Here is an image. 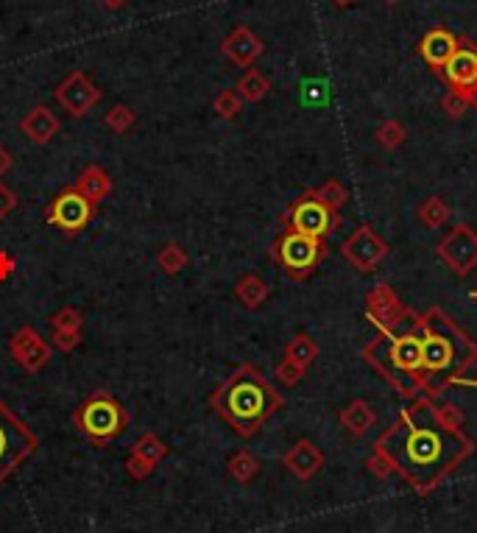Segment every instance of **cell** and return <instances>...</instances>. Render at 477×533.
Masks as SVG:
<instances>
[{"instance_id":"obj_1","label":"cell","mask_w":477,"mask_h":533,"mask_svg":"<svg viewBox=\"0 0 477 533\" xmlns=\"http://www.w3.org/2000/svg\"><path fill=\"white\" fill-rule=\"evenodd\" d=\"M374 450L389 455L394 472L419 494H430L455 467L464 464L472 441L464 430H447L435 419L433 399L413 397L394 425L377 438Z\"/></svg>"},{"instance_id":"obj_2","label":"cell","mask_w":477,"mask_h":533,"mask_svg":"<svg viewBox=\"0 0 477 533\" xmlns=\"http://www.w3.org/2000/svg\"><path fill=\"white\" fill-rule=\"evenodd\" d=\"M363 358L369 360L402 397L435 399L438 391L433 389L427 375H425L419 321H416V316H411V310L399 324H394L389 329H380L377 338L363 349Z\"/></svg>"},{"instance_id":"obj_3","label":"cell","mask_w":477,"mask_h":533,"mask_svg":"<svg viewBox=\"0 0 477 533\" xmlns=\"http://www.w3.org/2000/svg\"><path fill=\"white\" fill-rule=\"evenodd\" d=\"M207 406L241 438H251L282 408V397L257 366L243 363L207 397Z\"/></svg>"},{"instance_id":"obj_4","label":"cell","mask_w":477,"mask_h":533,"mask_svg":"<svg viewBox=\"0 0 477 533\" xmlns=\"http://www.w3.org/2000/svg\"><path fill=\"white\" fill-rule=\"evenodd\" d=\"M416 321L421 336V363H425V375L430 385L433 380H438L442 385L458 382L477 360V344L438 307L427 310Z\"/></svg>"},{"instance_id":"obj_5","label":"cell","mask_w":477,"mask_h":533,"mask_svg":"<svg viewBox=\"0 0 477 533\" xmlns=\"http://www.w3.org/2000/svg\"><path fill=\"white\" fill-rule=\"evenodd\" d=\"M73 425H76V430L89 444L104 450L128 430L132 416H128V411L123 408V402L118 397H112L109 391H96L76 408Z\"/></svg>"},{"instance_id":"obj_6","label":"cell","mask_w":477,"mask_h":533,"mask_svg":"<svg viewBox=\"0 0 477 533\" xmlns=\"http://www.w3.org/2000/svg\"><path fill=\"white\" fill-rule=\"evenodd\" d=\"M40 447V438L17 416L4 399H0V486L23 469V464Z\"/></svg>"},{"instance_id":"obj_7","label":"cell","mask_w":477,"mask_h":533,"mask_svg":"<svg viewBox=\"0 0 477 533\" xmlns=\"http://www.w3.org/2000/svg\"><path fill=\"white\" fill-rule=\"evenodd\" d=\"M273 257L280 260V266L285 268V274L290 280H307L310 274L316 271V266L324 257V243L316 241V237H307L288 229L277 246H273Z\"/></svg>"},{"instance_id":"obj_8","label":"cell","mask_w":477,"mask_h":533,"mask_svg":"<svg viewBox=\"0 0 477 533\" xmlns=\"http://www.w3.org/2000/svg\"><path fill=\"white\" fill-rule=\"evenodd\" d=\"M285 220H288V229L299 232V235H307V237H316V241H324V237L329 232H335L338 224H341L338 212L329 210L324 201L316 196V190H310L302 198L293 201V207L288 210Z\"/></svg>"},{"instance_id":"obj_9","label":"cell","mask_w":477,"mask_h":533,"mask_svg":"<svg viewBox=\"0 0 477 533\" xmlns=\"http://www.w3.org/2000/svg\"><path fill=\"white\" fill-rule=\"evenodd\" d=\"M93 218H96V205H93V201H87L81 193H76L73 188H67L65 193H59L48 205V210H45V220H48V224L62 229V232H67V235L81 232Z\"/></svg>"},{"instance_id":"obj_10","label":"cell","mask_w":477,"mask_h":533,"mask_svg":"<svg viewBox=\"0 0 477 533\" xmlns=\"http://www.w3.org/2000/svg\"><path fill=\"white\" fill-rule=\"evenodd\" d=\"M53 96H57V104L65 109L70 118L89 115V109H96L101 104V98H104L98 84L89 79L84 70H73L70 76H65L62 84L53 89Z\"/></svg>"},{"instance_id":"obj_11","label":"cell","mask_w":477,"mask_h":533,"mask_svg":"<svg viewBox=\"0 0 477 533\" xmlns=\"http://www.w3.org/2000/svg\"><path fill=\"white\" fill-rule=\"evenodd\" d=\"M438 257L458 277H469L477 268V232L466 224L452 227L438 243Z\"/></svg>"},{"instance_id":"obj_12","label":"cell","mask_w":477,"mask_h":533,"mask_svg":"<svg viewBox=\"0 0 477 533\" xmlns=\"http://www.w3.org/2000/svg\"><path fill=\"white\" fill-rule=\"evenodd\" d=\"M442 70L452 93L464 96L469 106H477V45L461 40Z\"/></svg>"},{"instance_id":"obj_13","label":"cell","mask_w":477,"mask_h":533,"mask_svg":"<svg viewBox=\"0 0 477 533\" xmlns=\"http://www.w3.org/2000/svg\"><path fill=\"white\" fill-rule=\"evenodd\" d=\"M9 355L23 372L40 375L45 366L50 363L53 349L31 324H23L20 329H14V336L9 338Z\"/></svg>"},{"instance_id":"obj_14","label":"cell","mask_w":477,"mask_h":533,"mask_svg":"<svg viewBox=\"0 0 477 533\" xmlns=\"http://www.w3.org/2000/svg\"><path fill=\"white\" fill-rule=\"evenodd\" d=\"M341 254L352 268L365 274V271H374L382 263V257L389 254V246H385V241L369 224H363L341 243Z\"/></svg>"},{"instance_id":"obj_15","label":"cell","mask_w":477,"mask_h":533,"mask_svg":"<svg viewBox=\"0 0 477 533\" xmlns=\"http://www.w3.org/2000/svg\"><path fill=\"white\" fill-rule=\"evenodd\" d=\"M165 458H168V444H165L157 433H142L126 458V475L132 477V481H145V477L154 475V469Z\"/></svg>"},{"instance_id":"obj_16","label":"cell","mask_w":477,"mask_h":533,"mask_svg":"<svg viewBox=\"0 0 477 533\" xmlns=\"http://www.w3.org/2000/svg\"><path fill=\"white\" fill-rule=\"evenodd\" d=\"M408 316V307L399 302V297L394 293L391 285H377L369 299H365V319L372 324H377L380 329H389L394 324H399Z\"/></svg>"},{"instance_id":"obj_17","label":"cell","mask_w":477,"mask_h":533,"mask_svg":"<svg viewBox=\"0 0 477 533\" xmlns=\"http://www.w3.org/2000/svg\"><path fill=\"white\" fill-rule=\"evenodd\" d=\"M263 40L257 36L249 26H237L229 31V36L221 42V53L237 67H251L257 59L263 57Z\"/></svg>"},{"instance_id":"obj_18","label":"cell","mask_w":477,"mask_h":533,"mask_svg":"<svg viewBox=\"0 0 477 533\" xmlns=\"http://www.w3.org/2000/svg\"><path fill=\"white\" fill-rule=\"evenodd\" d=\"M282 464L293 477H299V481H313V477L324 469V452L316 447V441L299 438L296 444L285 452Z\"/></svg>"},{"instance_id":"obj_19","label":"cell","mask_w":477,"mask_h":533,"mask_svg":"<svg viewBox=\"0 0 477 533\" xmlns=\"http://www.w3.org/2000/svg\"><path fill=\"white\" fill-rule=\"evenodd\" d=\"M458 36L450 31V28H430L425 36H421V42H419V53H421V59H425L433 70H442L447 62H450V57L458 50Z\"/></svg>"},{"instance_id":"obj_20","label":"cell","mask_w":477,"mask_h":533,"mask_svg":"<svg viewBox=\"0 0 477 533\" xmlns=\"http://www.w3.org/2000/svg\"><path fill=\"white\" fill-rule=\"evenodd\" d=\"M59 128H62L59 118L53 115L48 106H34V109H28V112L23 115V120H20V132H23L31 143H36V145L50 143L53 137L59 135Z\"/></svg>"},{"instance_id":"obj_21","label":"cell","mask_w":477,"mask_h":533,"mask_svg":"<svg viewBox=\"0 0 477 533\" xmlns=\"http://www.w3.org/2000/svg\"><path fill=\"white\" fill-rule=\"evenodd\" d=\"M73 190L81 193L87 201H93V205H98V201H104L109 193H112V176H109L101 165H89V168H84L79 174Z\"/></svg>"},{"instance_id":"obj_22","label":"cell","mask_w":477,"mask_h":533,"mask_svg":"<svg viewBox=\"0 0 477 533\" xmlns=\"http://www.w3.org/2000/svg\"><path fill=\"white\" fill-rule=\"evenodd\" d=\"M341 425L346 433H352L355 438L365 436L377 425V413L365 399H352L350 406L341 411Z\"/></svg>"},{"instance_id":"obj_23","label":"cell","mask_w":477,"mask_h":533,"mask_svg":"<svg viewBox=\"0 0 477 533\" xmlns=\"http://www.w3.org/2000/svg\"><path fill=\"white\" fill-rule=\"evenodd\" d=\"M268 89H271V81L257 67H249L235 84V93L241 96L243 104H260L268 96Z\"/></svg>"},{"instance_id":"obj_24","label":"cell","mask_w":477,"mask_h":533,"mask_svg":"<svg viewBox=\"0 0 477 533\" xmlns=\"http://www.w3.org/2000/svg\"><path fill=\"white\" fill-rule=\"evenodd\" d=\"M235 297L241 299L243 307L257 310V307H263L268 299V285L263 282V277H257V274H246V277L235 285Z\"/></svg>"},{"instance_id":"obj_25","label":"cell","mask_w":477,"mask_h":533,"mask_svg":"<svg viewBox=\"0 0 477 533\" xmlns=\"http://www.w3.org/2000/svg\"><path fill=\"white\" fill-rule=\"evenodd\" d=\"M227 472L232 481L237 483H251L257 475H260V461L249 452V450H237L229 461H227Z\"/></svg>"},{"instance_id":"obj_26","label":"cell","mask_w":477,"mask_h":533,"mask_svg":"<svg viewBox=\"0 0 477 533\" xmlns=\"http://www.w3.org/2000/svg\"><path fill=\"white\" fill-rule=\"evenodd\" d=\"M416 218H419V224H421V227L435 229V227L447 224L450 207H447V201H444L442 196H430V198H425V201H421V205H419Z\"/></svg>"},{"instance_id":"obj_27","label":"cell","mask_w":477,"mask_h":533,"mask_svg":"<svg viewBox=\"0 0 477 533\" xmlns=\"http://www.w3.org/2000/svg\"><path fill=\"white\" fill-rule=\"evenodd\" d=\"M188 263H190V257H188V251L181 249L179 243H165V246L157 251V266H159L165 274H168V277H173V274H179V271H185Z\"/></svg>"},{"instance_id":"obj_28","label":"cell","mask_w":477,"mask_h":533,"mask_svg":"<svg viewBox=\"0 0 477 533\" xmlns=\"http://www.w3.org/2000/svg\"><path fill=\"white\" fill-rule=\"evenodd\" d=\"M285 358L296 360L299 366H304V369H310V363H313V360L319 358V344H316L313 338H310V336L299 333L296 338H293V341L285 346Z\"/></svg>"},{"instance_id":"obj_29","label":"cell","mask_w":477,"mask_h":533,"mask_svg":"<svg viewBox=\"0 0 477 533\" xmlns=\"http://www.w3.org/2000/svg\"><path fill=\"white\" fill-rule=\"evenodd\" d=\"M104 123H106V128H112L115 135H126L128 128H132V126L137 123V115H135V109H132V106L115 104V106L104 115Z\"/></svg>"},{"instance_id":"obj_30","label":"cell","mask_w":477,"mask_h":533,"mask_svg":"<svg viewBox=\"0 0 477 533\" xmlns=\"http://www.w3.org/2000/svg\"><path fill=\"white\" fill-rule=\"evenodd\" d=\"M81 324H84V316L76 307H59L57 313L50 316L53 333H81Z\"/></svg>"},{"instance_id":"obj_31","label":"cell","mask_w":477,"mask_h":533,"mask_svg":"<svg viewBox=\"0 0 477 533\" xmlns=\"http://www.w3.org/2000/svg\"><path fill=\"white\" fill-rule=\"evenodd\" d=\"M212 109H215L218 118L235 120L237 115L243 112V101H241V96L235 93V89H221V93H218L215 101H212Z\"/></svg>"},{"instance_id":"obj_32","label":"cell","mask_w":477,"mask_h":533,"mask_svg":"<svg viewBox=\"0 0 477 533\" xmlns=\"http://www.w3.org/2000/svg\"><path fill=\"white\" fill-rule=\"evenodd\" d=\"M374 137H377V143L382 145L385 151H394V149H399L402 143H405V126H402L399 120H385V123H380Z\"/></svg>"},{"instance_id":"obj_33","label":"cell","mask_w":477,"mask_h":533,"mask_svg":"<svg viewBox=\"0 0 477 533\" xmlns=\"http://www.w3.org/2000/svg\"><path fill=\"white\" fill-rule=\"evenodd\" d=\"M316 196L324 201V205L329 207V210H333V212H338L343 205H346V201H350V196H346V188L341 185V182L338 179H329V182H324V185L316 190Z\"/></svg>"},{"instance_id":"obj_34","label":"cell","mask_w":477,"mask_h":533,"mask_svg":"<svg viewBox=\"0 0 477 533\" xmlns=\"http://www.w3.org/2000/svg\"><path fill=\"white\" fill-rule=\"evenodd\" d=\"M304 366H299L296 360H290V358H282L280 363H277V369H273V380H277L280 385H285V389H293L302 377H304Z\"/></svg>"},{"instance_id":"obj_35","label":"cell","mask_w":477,"mask_h":533,"mask_svg":"<svg viewBox=\"0 0 477 533\" xmlns=\"http://www.w3.org/2000/svg\"><path fill=\"white\" fill-rule=\"evenodd\" d=\"M435 419L442 421L447 430H461L464 425V411L452 406V402H442V406H435Z\"/></svg>"},{"instance_id":"obj_36","label":"cell","mask_w":477,"mask_h":533,"mask_svg":"<svg viewBox=\"0 0 477 533\" xmlns=\"http://www.w3.org/2000/svg\"><path fill=\"white\" fill-rule=\"evenodd\" d=\"M365 469H369L374 477H380V481H389L391 475H396V472H394V464H391V458L382 455L380 450H374L369 458H365Z\"/></svg>"},{"instance_id":"obj_37","label":"cell","mask_w":477,"mask_h":533,"mask_svg":"<svg viewBox=\"0 0 477 533\" xmlns=\"http://www.w3.org/2000/svg\"><path fill=\"white\" fill-rule=\"evenodd\" d=\"M442 109H444V112H447L450 118H464V115L469 112V101H466L464 96H458V93H452V89H450V93L442 98Z\"/></svg>"},{"instance_id":"obj_38","label":"cell","mask_w":477,"mask_h":533,"mask_svg":"<svg viewBox=\"0 0 477 533\" xmlns=\"http://www.w3.org/2000/svg\"><path fill=\"white\" fill-rule=\"evenodd\" d=\"M17 207V196L14 190L6 185V182H0V220H6Z\"/></svg>"},{"instance_id":"obj_39","label":"cell","mask_w":477,"mask_h":533,"mask_svg":"<svg viewBox=\"0 0 477 533\" xmlns=\"http://www.w3.org/2000/svg\"><path fill=\"white\" fill-rule=\"evenodd\" d=\"M50 344L59 349V352H73L81 344V333H53Z\"/></svg>"},{"instance_id":"obj_40","label":"cell","mask_w":477,"mask_h":533,"mask_svg":"<svg viewBox=\"0 0 477 533\" xmlns=\"http://www.w3.org/2000/svg\"><path fill=\"white\" fill-rule=\"evenodd\" d=\"M14 274V257L9 251H0V282L9 280Z\"/></svg>"},{"instance_id":"obj_41","label":"cell","mask_w":477,"mask_h":533,"mask_svg":"<svg viewBox=\"0 0 477 533\" xmlns=\"http://www.w3.org/2000/svg\"><path fill=\"white\" fill-rule=\"evenodd\" d=\"M12 165H14V157H12V151L6 149V145H0V179H4V176L12 171Z\"/></svg>"},{"instance_id":"obj_42","label":"cell","mask_w":477,"mask_h":533,"mask_svg":"<svg viewBox=\"0 0 477 533\" xmlns=\"http://www.w3.org/2000/svg\"><path fill=\"white\" fill-rule=\"evenodd\" d=\"M98 4H101L106 12H120V9L128 4V0H98Z\"/></svg>"},{"instance_id":"obj_43","label":"cell","mask_w":477,"mask_h":533,"mask_svg":"<svg viewBox=\"0 0 477 533\" xmlns=\"http://www.w3.org/2000/svg\"><path fill=\"white\" fill-rule=\"evenodd\" d=\"M333 4L343 9V6H350V4H355V0H333Z\"/></svg>"},{"instance_id":"obj_44","label":"cell","mask_w":477,"mask_h":533,"mask_svg":"<svg viewBox=\"0 0 477 533\" xmlns=\"http://www.w3.org/2000/svg\"><path fill=\"white\" fill-rule=\"evenodd\" d=\"M382 4H389V6H394V4H399V0H382Z\"/></svg>"},{"instance_id":"obj_45","label":"cell","mask_w":477,"mask_h":533,"mask_svg":"<svg viewBox=\"0 0 477 533\" xmlns=\"http://www.w3.org/2000/svg\"><path fill=\"white\" fill-rule=\"evenodd\" d=\"M472 297H474V299H477V293H472Z\"/></svg>"},{"instance_id":"obj_46","label":"cell","mask_w":477,"mask_h":533,"mask_svg":"<svg viewBox=\"0 0 477 533\" xmlns=\"http://www.w3.org/2000/svg\"><path fill=\"white\" fill-rule=\"evenodd\" d=\"M474 154H477V145H474Z\"/></svg>"}]
</instances>
